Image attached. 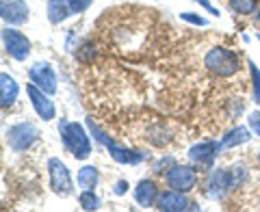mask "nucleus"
Returning <instances> with one entry per match:
<instances>
[{
	"mask_svg": "<svg viewBox=\"0 0 260 212\" xmlns=\"http://www.w3.org/2000/svg\"><path fill=\"white\" fill-rule=\"evenodd\" d=\"M59 134H61V141L65 145V150H68L72 156L76 160H87L91 156V138H89L85 126H80L78 121H68L65 117L59 119Z\"/></svg>",
	"mask_w": 260,
	"mask_h": 212,
	"instance_id": "1",
	"label": "nucleus"
},
{
	"mask_svg": "<svg viewBox=\"0 0 260 212\" xmlns=\"http://www.w3.org/2000/svg\"><path fill=\"white\" fill-rule=\"evenodd\" d=\"M87 128H89V132H91V136L100 145H104V148L109 150L111 158L115 160V162H119V165H139V162H143L145 158H150V154H145L141 150H130V148H124V145L115 143L109 134L102 132L100 126H95V121L91 117L87 119Z\"/></svg>",
	"mask_w": 260,
	"mask_h": 212,
	"instance_id": "2",
	"label": "nucleus"
},
{
	"mask_svg": "<svg viewBox=\"0 0 260 212\" xmlns=\"http://www.w3.org/2000/svg\"><path fill=\"white\" fill-rule=\"evenodd\" d=\"M204 67L221 78H230L239 72L241 61L234 50H228L223 46H215V48H210L204 56Z\"/></svg>",
	"mask_w": 260,
	"mask_h": 212,
	"instance_id": "3",
	"label": "nucleus"
},
{
	"mask_svg": "<svg viewBox=\"0 0 260 212\" xmlns=\"http://www.w3.org/2000/svg\"><path fill=\"white\" fill-rule=\"evenodd\" d=\"M5 138H7V143H9V148L13 152H26L30 150L32 145L37 143V138H39V128L32 124V121H18V124H13L7 128V132H5Z\"/></svg>",
	"mask_w": 260,
	"mask_h": 212,
	"instance_id": "4",
	"label": "nucleus"
},
{
	"mask_svg": "<svg viewBox=\"0 0 260 212\" xmlns=\"http://www.w3.org/2000/svg\"><path fill=\"white\" fill-rule=\"evenodd\" d=\"M48 175H50V189L59 197H70L74 193V182H72L70 169L61 158L48 160Z\"/></svg>",
	"mask_w": 260,
	"mask_h": 212,
	"instance_id": "5",
	"label": "nucleus"
},
{
	"mask_svg": "<svg viewBox=\"0 0 260 212\" xmlns=\"http://www.w3.org/2000/svg\"><path fill=\"white\" fill-rule=\"evenodd\" d=\"M3 46H5V52L11 56L15 61H26L30 56V42L28 37L20 32L18 28L13 26H5L3 28Z\"/></svg>",
	"mask_w": 260,
	"mask_h": 212,
	"instance_id": "6",
	"label": "nucleus"
},
{
	"mask_svg": "<svg viewBox=\"0 0 260 212\" xmlns=\"http://www.w3.org/2000/svg\"><path fill=\"white\" fill-rule=\"evenodd\" d=\"M202 191L208 199L213 201H219L223 199L228 193L232 191L230 186V173H228V169H210L206 178H204V184H202Z\"/></svg>",
	"mask_w": 260,
	"mask_h": 212,
	"instance_id": "7",
	"label": "nucleus"
},
{
	"mask_svg": "<svg viewBox=\"0 0 260 212\" xmlns=\"http://www.w3.org/2000/svg\"><path fill=\"white\" fill-rule=\"evenodd\" d=\"M165 182L169 189H176L180 193H191L198 186V171L189 165H176L165 173Z\"/></svg>",
	"mask_w": 260,
	"mask_h": 212,
	"instance_id": "8",
	"label": "nucleus"
},
{
	"mask_svg": "<svg viewBox=\"0 0 260 212\" xmlns=\"http://www.w3.org/2000/svg\"><path fill=\"white\" fill-rule=\"evenodd\" d=\"M28 78H30V83L32 85H37L42 91H46L48 95H52L56 93V85H59V78H56V72L52 69V65L50 63H46V61H37V63H32L30 65V69H28Z\"/></svg>",
	"mask_w": 260,
	"mask_h": 212,
	"instance_id": "9",
	"label": "nucleus"
},
{
	"mask_svg": "<svg viewBox=\"0 0 260 212\" xmlns=\"http://www.w3.org/2000/svg\"><path fill=\"white\" fill-rule=\"evenodd\" d=\"M26 95H28V100H30V106H32V111L37 113V117L39 119H44V121H50L56 117V106L54 102L48 97L46 91H42L37 85H26Z\"/></svg>",
	"mask_w": 260,
	"mask_h": 212,
	"instance_id": "10",
	"label": "nucleus"
},
{
	"mask_svg": "<svg viewBox=\"0 0 260 212\" xmlns=\"http://www.w3.org/2000/svg\"><path fill=\"white\" fill-rule=\"evenodd\" d=\"M28 5L24 0H0V18L9 26H22L28 22Z\"/></svg>",
	"mask_w": 260,
	"mask_h": 212,
	"instance_id": "11",
	"label": "nucleus"
},
{
	"mask_svg": "<svg viewBox=\"0 0 260 212\" xmlns=\"http://www.w3.org/2000/svg\"><path fill=\"white\" fill-rule=\"evenodd\" d=\"M154 208H158L162 212H184V210L191 208V203H189V199H186V193L169 189V191H160L158 193Z\"/></svg>",
	"mask_w": 260,
	"mask_h": 212,
	"instance_id": "12",
	"label": "nucleus"
},
{
	"mask_svg": "<svg viewBox=\"0 0 260 212\" xmlns=\"http://www.w3.org/2000/svg\"><path fill=\"white\" fill-rule=\"evenodd\" d=\"M219 152H223L221 143H217V141H202V143H195L193 148L189 150V160L195 162V165H200V167H210Z\"/></svg>",
	"mask_w": 260,
	"mask_h": 212,
	"instance_id": "13",
	"label": "nucleus"
},
{
	"mask_svg": "<svg viewBox=\"0 0 260 212\" xmlns=\"http://www.w3.org/2000/svg\"><path fill=\"white\" fill-rule=\"evenodd\" d=\"M158 186L154 180H141L139 184L135 186V201L139 203L141 208H152L156 203L158 197Z\"/></svg>",
	"mask_w": 260,
	"mask_h": 212,
	"instance_id": "14",
	"label": "nucleus"
},
{
	"mask_svg": "<svg viewBox=\"0 0 260 212\" xmlns=\"http://www.w3.org/2000/svg\"><path fill=\"white\" fill-rule=\"evenodd\" d=\"M18 95H20V85L15 83L13 76L3 72V74H0V106L9 109V106L18 100Z\"/></svg>",
	"mask_w": 260,
	"mask_h": 212,
	"instance_id": "15",
	"label": "nucleus"
},
{
	"mask_svg": "<svg viewBox=\"0 0 260 212\" xmlns=\"http://www.w3.org/2000/svg\"><path fill=\"white\" fill-rule=\"evenodd\" d=\"M251 138V132H249V128L245 126H234L232 130H228V132L221 136V150H228V148H237V145H243V143H247Z\"/></svg>",
	"mask_w": 260,
	"mask_h": 212,
	"instance_id": "16",
	"label": "nucleus"
},
{
	"mask_svg": "<svg viewBox=\"0 0 260 212\" xmlns=\"http://www.w3.org/2000/svg\"><path fill=\"white\" fill-rule=\"evenodd\" d=\"M46 11H48V20H50V24H61L72 15L68 0H48Z\"/></svg>",
	"mask_w": 260,
	"mask_h": 212,
	"instance_id": "17",
	"label": "nucleus"
},
{
	"mask_svg": "<svg viewBox=\"0 0 260 212\" xmlns=\"http://www.w3.org/2000/svg\"><path fill=\"white\" fill-rule=\"evenodd\" d=\"M78 186L80 189H95L98 182H100V173H98V169L93 165H85L83 169H78Z\"/></svg>",
	"mask_w": 260,
	"mask_h": 212,
	"instance_id": "18",
	"label": "nucleus"
},
{
	"mask_svg": "<svg viewBox=\"0 0 260 212\" xmlns=\"http://www.w3.org/2000/svg\"><path fill=\"white\" fill-rule=\"evenodd\" d=\"M228 173H230V186H232V191L234 189H241V186L247 182V175H249L245 165H232L230 169H228Z\"/></svg>",
	"mask_w": 260,
	"mask_h": 212,
	"instance_id": "19",
	"label": "nucleus"
},
{
	"mask_svg": "<svg viewBox=\"0 0 260 212\" xmlns=\"http://www.w3.org/2000/svg\"><path fill=\"white\" fill-rule=\"evenodd\" d=\"M78 203H80V208L83 210H100V197L93 193V189H83L80 191V195H78Z\"/></svg>",
	"mask_w": 260,
	"mask_h": 212,
	"instance_id": "20",
	"label": "nucleus"
},
{
	"mask_svg": "<svg viewBox=\"0 0 260 212\" xmlns=\"http://www.w3.org/2000/svg\"><path fill=\"white\" fill-rule=\"evenodd\" d=\"M230 9L239 15H254L256 13V0H228Z\"/></svg>",
	"mask_w": 260,
	"mask_h": 212,
	"instance_id": "21",
	"label": "nucleus"
},
{
	"mask_svg": "<svg viewBox=\"0 0 260 212\" xmlns=\"http://www.w3.org/2000/svg\"><path fill=\"white\" fill-rule=\"evenodd\" d=\"M247 67H249V74H251V87H254V102L260 106V69L254 61H247Z\"/></svg>",
	"mask_w": 260,
	"mask_h": 212,
	"instance_id": "22",
	"label": "nucleus"
},
{
	"mask_svg": "<svg viewBox=\"0 0 260 212\" xmlns=\"http://www.w3.org/2000/svg\"><path fill=\"white\" fill-rule=\"evenodd\" d=\"M174 165H176V158H174V156H160V158L152 165V171H154V173H158V175H165Z\"/></svg>",
	"mask_w": 260,
	"mask_h": 212,
	"instance_id": "23",
	"label": "nucleus"
},
{
	"mask_svg": "<svg viewBox=\"0 0 260 212\" xmlns=\"http://www.w3.org/2000/svg\"><path fill=\"white\" fill-rule=\"evenodd\" d=\"M76 59L80 61V63H89V61H93L95 59V46L93 44H83L80 48H76Z\"/></svg>",
	"mask_w": 260,
	"mask_h": 212,
	"instance_id": "24",
	"label": "nucleus"
},
{
	"mask_svg": "<svg viewBox=\"0 0 260 212\" xmlns=\"http://www.w3.org/2000/svg\"><path fill=\"white\" fill-rule=\"evenodd\" d=\"M68 5H70L72 15H78V13H83V11H87V9H89L91 0H68Z\"/></svg>",
	"mask_w": 260,
	"mask_h": 212,
	"instance_id": "25",
	"label": "nucleus"
},
{
	"mask_svg": "<svg viewBox=\"0 0 260 212\" xmlns=\"http://www.w3.org/2000/svg\"><path fill=\"white\" fill-rule=\"evenodd\" d=\"M180 18H182L184 22H189V24H195V26H206V24H208L204 18H200V13H193V11L180 13Z\"/></svg>",
	"mask_w": 260,
	"mask_h": 212,
	"instance_id": "26",
	"label": "nucleus"
},
{
	"mask_svg": "<svg viewBox=\"0 0 260 212\" xmlns=\"http://www.w3.org/2000/svg\"><path fill=\"white\" fill-rule=\"evenodd\" d=\"M247 126H249V130L254 132L256 136H260V111H254L251 115L247 117Z\"/></svg>",
	"mask_w": 260,
	"mask_h": 212,
	"instance_id": "27",
	"label": "nucleus"
},
{
	"mask_svg": "<svg viewBox=\"0 0 260 212\" xmlns=\"http://www.w3.org/2000/svg\"><path fill=\"white\" fill-rule=\"evenodd\" d=\"M128 189H130V184H128L126 180H117L115 184H113V193L119 195V197H121V195H126V193H128Z\"/></svg>",
	"mask_w": 260,
	"mask_h": 212,
	"instance_id": "28",
	"label": "nucleus"
},
{
	"mask_svg": "<svg viewBox=\"0 0 260 212\" xmlns=\"http://www.w3.org/2000/svg\"><path fill=\"white\" fill-rule=\"evenodd\" d=\"M195 3H200L202 7H204V9L208 11V13H213V15H219V9H215V7L213 5H210L208 3V0H195Z\"/></svg>",
	"mask_w": 260,
	"mask_h": 212,
	"instance_id": "29",
	"label": "nucleus"
},
{
	"mask_svg": "<svg viewBox=\"0 0 260 212\" xmlns=\"http://www.w3.org/2000/svg\"><path fill=\"white\" fill-rule=\"evenodd\" d=\"M254 15H256V18H254V20H256V24H258V26H260V11H256Z\"/></svg>",
	"mask_w": 260,
	"mask_h": 212,
	"instance_id": "30",
	"label": "nucleus"
},
{
	"mask_svg": "<svg viewBox=\"0 0 260 212\" xmlns=\"http://www.w3.org/2000/svg\"><path fill=\"white\" fill-rule=\"evenodd\" d=\"M258 160H260V154H258Z\"/></svg>",
	"mask_w": 260,
	"mask_h": 212,
	"instance_id": "31",
	"label": "nucleus"
},
{
	"mask_svg": "<svg viewBox=\"0 0 260 212\" xmlns=\"http://www.w3.org/2000/svg\"><path fill=\"white\" fill-rule=\"evenodd\" d=\"M258 39H260V35H258Z\"/></svg>",
	"mask_w": 260,
	"mask_h": 212,
	"instance_id": "32",
	"label": "nucleus"
}]
</instances>
